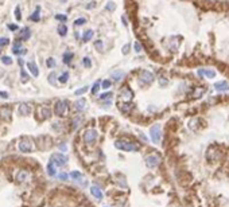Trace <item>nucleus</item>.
<instances>
[{
	"label": "nucleus",
	"mask_w": 229,
	"mask_h": 207,
	"mask_svg": "<svg viewBox=\"0 0 229 207\" xmlns=\"http://www.w3.org/2000/svg\"><path fill=\"white\" fill-rule=\"evenodd\" d=\"M115 147L119 149H123V151H127V152H135L139 149V145L136 142H129L124 139H120V140H116L115 141Z\"/></svg>",
	"instance_id": "nucleus-1"
},
{
	"label": "nucleus",
	"mask_w": 229,
	"mask_h": 207,
	"mask_svg": "<svg viewBox=\"0 0 229 207\" xmlns=\"http://www.w3.org/2000/svg\"><path fill=\"white\" fill-rule=\"evenodd\" d=\"M67 110H69V106H67L66 101H58L55 104V108H54V112L55 114H58L59 117H63L67 114Z\"/></svg>",
	"instance_id": "nucleus-2"
},
{
	"label": "nucleus",
	"mask_w": 229,
	"mask_h": 207,
	"mask_svg": "<svg viewBox=\"0 0 229 207\" xmlns=\"http://www.w3.org/2000/svg\"><path fill=\"white\" fill-rule=\"evenodd\" d=\"M34 142L30 140V139H23V140H20L19 142V149L22 152H25V153H30V152L34 151Z\"/></svg>",
	"instance_id": "nucleus-3"
},
{
	"label": "nucleus",
	"mask_w": 229,
	"mask_h": 207,
	"mask_svg": "<svg viewBox=\"0 0 229 207\" xmlns=\"http://www.w3.org/2000/svg\"><path fill=\"white\" fill-rule=\"evenodd\" d=\"M70 176L73 178V180L77 183V184H80V186H86V178L81 174L80 171H73V172H70Z\"/></svg>",
	"instance_id": "nucleus-4"
},
{
	"label": "nucleus",
	"mask_w": 229,
	"mask_h": 207,
	"mask_svg": "<svg viewBox=\"0 0 229 207\" xmlns=\"http://www.w3.org/2000/svg\"><path fill=\"white\" fill-rule=\"evenodd\" d=\"M159 161H160V157H159V155H148L146 157V164H147V167L148 168H154V167H156V165L159 164Z\"/></svg>",
	"instance_id": "nucleus-5"
},
{
	"label": "nucleus",
	"mask_w": 229,
	"mask_h": 207,
	"mask_svg": "<svg viewBox=\"0 0 229 207\" xmlns=\"http://www.w3.org/2000/svg\"><path fill=\"white\" fill-rule=\"evenodd\" d=\"M97 139V131L94 129H86L84 133V140L88 142V144H92V142L96 141Z\"/></svg>",
	"instance_id": "nucleus-6"
},
{
	"label": "nucleus",
	"mask_w": 229,
	"mask_h": 207,
	"mask_svg": "<svg viewBox=\"0 0 229 207\" xmlns=\"http://www.w3.org/2000/svg\"><path fill=\"white\" fill-rule=\"evenodd\" d=\"M134 97V93L128 86H123L120 89V98L123 101H131Z\"/></svg>",
	"instance_id": "nucleus-7"
},
{
	"label": "nucleus",
	"mask_w": 229,
	"mask_h": 207,
	"mask_svg": "<svg viewBox=\"0 0 229 207\" xmlns=\"http://www.w3.org/2000/svg\"><path fill=\"white\" fill-rule=\"evenodd\" d=\"M150 133H151V140L154 142H159L160 141V125H154L151 128V131H150Z\"/></svg>",
	"instance_id": "nucleus-8"
},
{
	"label": "nucleus",
	"mask_w": 229,
	"mask_h": 207,
	"mask_svg": "<svg viewBox=\"0 0 229 207\" xmlns=\"http://www.w3.org/2000/svg\"><path fill=\"white\" fill-rule=\"evenodd\" d=\"M53 163L55 165H65L67 163V157L63 156L62 153H55L53 155Z\"/></svg>",
	"instance_id": "nucleus-9"
},
{
	"label": "nucleus",
	"mask_w": 229,
	"mask_h": 207,
	"mask_svg": "<svg viewBox=\"0 0 229 207\" xmlns=\"http://www.w3.org/2000/svg\"><path fill=\"white\" fill-rule=\"evenodd\" d=\"M140 79H142L144 83H151L154 81V74L148 70H143L142 73H140Z\"/></svg>",
	"instance_id": "nucleus-10"
},
{
	"label": "nucleus",
	"mask_w": 229,
	"mask_h": 207,
	"mask_svg": "<svg viewBox=\"0 0 229 207\" xmlns=\"http://www.w3.org/2000/svg\"><path fill=\"white\" fill-rule=\"evenodd\" d=\"M11 114H12V110L10 109L8 106H3L2 109H0V117H2L3 120H10V118H11Z\"/></svg>",
	"instance_id": "nucleus-11"
},
{
	"label": "nucleus",
	"mask_w": 229,
	"mask_h": 207,
	"mask_svg": "<svg viewBox=\"0 0 229 207\" xmlns=\"http://www.w3.org/2000/svg\"><path fill=\"white\" fill-rule=\"evenodd\" d=\"M38 112H40L39 118H42V120H47V118H49V117L51 116V113H50V109H49V108L39 106V108H38Z\"/></svg>",
	"instance_id": "nucleus-12"
},
{
	"label": "nucleus",
	"mask_w": 229,
	"mask_h": 207,
	"mask_svg": "<svg viewBox=\"0 0 229 207\" xmlns=\"http://www.w3.org/2000/svg\"><path fill=\"white\" fill-rule=\"evenodd\" d=\"M90 194L93 195L96 199H98V201H101V199H102V191L97 187V186H92V187H90Z\"/></svg>",
	"instance_id": "nucleus-13"
},
{
	"label": "nucleus",
	"mask_w": 229,
	"mask_h": 207,
	"mask_svg": "<svg viewBox=\"0 0 229 207\" xmlns=\"http://www.w3.org/2000/svg\"><path fill=\"white\" fill-rule=\"evenodd\" d=\"M198 74L201 77H208V78H213L214 77V71L210 69H200L198 70Z\"/></svg>",
	"instance_id": "nucleus-14"
},
{
	"label": "nucleus",
	"mask_w": 229,
	"mask_h": 207,
	"mask_svg": "<svg viewBox=\"0 0 229 207\" xmlns=\"http://www.w3.org/2000/svg\"><path fill=\"white\" fill-rule=\"evenodd\" d=\"M119 108H120V110L123 112L124 114H127L131 112V109L134 108V105H132L131 102H123L121 105H119Z\"/></svg>",
	"instance_id": "nucleus-15"
},
{
	"label": "nucleus",
	"mask_w": 229,
	"mask_h": 207,
	"mask_svg": "<svg viewBox=\"0 0 229 207\" xmlns=\"http://www.w3.org/2000/svg\"><path fill=\"white\" fill-rule=\"evenodd\" d=\"M29 171H26V169H22V171L18 174V176H16V180H18L19 183H22V182H26L27 180V178H29Z\"/></svg>",
	"instance_id": "nucleus-16"
},
{
	"label": "nucleus",
	"mask_w": 229,
	"mask_h": 207,
	"mask_svg": "<svg viewBox=\"0 0 229 207\" xmlns=\"http://www.w3.org/2000/svg\"><path fill=\"white\" fill-rule=\"evenodd\" d=\"M27 67H29V70L31 71V74L34 77H38L39 76V70H38V66L35 65L34 62H29L27 63Z\"/></svg>",
	"instance_id": "nucleus-17"
},
{
	"label": "nucleus",
	"mask_w": 229,
	"mask_h": 207,
	"mask_svg": "<svg viewBox=\"0 0 229 207\" xmlns=\"http://www.w3.org/2000/svg\"><path fill=\"white\" fill-rule=\"evenodd\" d=\"M12 53L13 54H26V49H23V47L20 46V43L16 42V43H13V46H12Z\"/></svg>",
	"instance_id": "nucleus-18"
},
{
	"label": "nucleus",
	"mask_w": 229,
	"mask_h": 207,
	"mask_svg": "<svg viewBox=\"0 0 229 207\" xmlns=\"http://www.w3.org/2000/svg\"><path fill=\"white\" fill-rule=\"evenodd\" d=\"M82 120H84V118L81 116L74 117L73 121H71V129H77V128H80V125L82 124Z\"/></svg>",
	"instance_id": "nucleus-19"
},
{
	"label": "nucleus",
	"mask_w": 229,
	"mask_h": 207,
	"mask_svg": "<svg viewBox=\"0 0 229 207\" xmlns=\"http://www.w3.org/2000/svg\"><path fill=\"white\" fill-rule=\"evenodd\" d=\"M30 36H31V31H30L29 27H25V28L22 30V32H20V39L27 40V39H30Z\"/></svg>",
	"instance_id": "nucleus-20"
},
{
	"label": "nucleus",
	"mask_w": 229,
	"mask_h": 207,
	"mask_svg": "<svg viewBox=\"0 0 229 207\" xmlns=\"http://www.w3.org/2000/svg\"><path fill=\"white\" fill-rule=\"evenodd\" d=\"M30 113V108L27 104H22L19 106V114H23V116H27Z\"/></svg>",
	"instance_id": "nucleus-21"
},
{
	"label": "nucleus",
	"mask_w": 229,
	"mask_h": 207,
	"mask_svg": "<svg viewBox=\"0 0 229 207\" xmlns=\"http://www.w3.org/2000/svg\"><path fill=\"white\" fill-rule=\"evenodd\" d=\"M47 174H49L50 176H55V174H57V168L54 167L53 161H50L49 164H47Z\"/></svg>",
	"instance_id": "nucleus-22"
},
{
	"label": "nucleus",
	"mask_w": 229,
	"mask_h": 207,
	"mask_svg": "<svg viewBox=\"0 0 229 207\" xmlns=\"http://www.w3.org/2000/svg\"><path fill=\"white\" fill-rule=\"evenodd\" d=\"M74 106H76V110H78V112L84 110V109H85V100H84V98H81V100H78L77 102L74 104Z\"/></svg>",
	"instance_id": "nucleus-23"
},
{
	"label": "nucleus",
	"mask_w": 229,
	"mask_h": 207,
	"mask_svg": "<svg viewBox=\"0 0 229 207\" xmlns=\"http://www.w3.org/2000/svg\"><path fill=\"white\" fill-rule=\"evenodd\" d=\"M57 31H58V34H59L61 36H65L67 34V27L65 24H59V26H58V28H57Z\"/></svg>",
	"instance_id": "nucleus-24"
},
{
	"label": "nucleus",
	"mask_w": 229,
	"mask_h": 207,
	"mask_svg": "<svg viewBox=\"0 0 229 207\" xmlns=\"http://www.w3.org/2000/svg\"><path fill=\"white\" fill-rule=\"evenodd\" d=\"M214 87H216L217 90H228L229 89V85L225 83V82H218L214 85Z\"/></svg>",
	"instance_id": "nucleus-25"
},
{
	"label": "nucleus",
	"mask_w": 229,
	"mask_h": 207,
	"mask_svg": "<svg viewBox=\"0 0 229 207\" xmlns=\"http://www.w3.org/2000/svg\"><path fill=\"white\" fill-rule=\"evenodd\" d=\"M92 36H93V31H92V30H89V31H85L84 35H82V40H84V42H88V40L92 39Z\"/></svg>",
	"instance_id": "nucleus-26"
},
{
	"label": "nucleus",
	"mask_w": 229,
	"mask_h": 207,
	"mask_svg": "<svg viewBox=\"0 0 229 207\" xmlns=\"http://www.w3.org/2000/svg\"><path fill=\"white\" fill-rule=\"evenodd\" d=\"M113 79H116V81H120L123 77H124V73L123 71H115V73H112V76H111Z\"/></svg>",
	"instance_id": "nucleus-27"
},
{
	"label": "nucleus",
	"mask_w": 229,
	"mask_h": 207,
	"mask_svg": "<svg viewBox=\"0 0 229 207\" xmlns=\"http://www.w3.org/2000/svg\"><path fill=\"white\" fill-rule=\"evenodd\" d=\"M30 20H32V22H38V20H39V7L35 9V12L30 16Z\"/></svg>",
	"instance_id": "nucleus-28"
},
{
	"label": "nucleus",
	"mask_w": 229,
	"mask_h": 207,
	"mask_svg": "<svg viewBox=\"0 0 229 207\" xmlns=\"http://www.w3.org/2000/svg\"><path fill=\"white\" fill-rule=\"evenodd\" d=\"M105 9H107V11H115V9H116V4H115V3L113 2H108L107 3V7H105Z\"/></svg>",
	"instance_id": "nucleus-29"
},
{
	"label": "nucleus",
	"mask_w": 229,
	"mask_h": 207,
	"mask_svg": "<svg viewBox=\"0 0 229 207\" xmlns=\"http://www.w3.org/2000/svg\"><path fill=\"white\" fill-rule=\"evenodd\" d=\"M71 58H73V54L71 53H65L63 54V62L65 63H69L71 61Z\"/></svg>",
	"instance_id": "nucleus-30"
},
{
	"label": "nucleus",
	"mask_w": 229,
	"mask_h": 207,
	"mask_svg": "<svg viewBox=\"0 0 229 207\" xmlns=\"http://www.w3.org/2000/svg\"><path fill=\"white\" fill-rule=\"evenodd\" d=\"M69 79V73H67V71H65V73L62 74V76L59 77V82H62V83H65L66 82V81Z\"/></svg>",
	"instance_id": "nucleus-31"
},
{
	"label": "nucleus",
	"mask_w": 229,
	"mask_h": 207,
	"mask_svg": "<svg viewBox=\"0 0 229 207\" xmlns=\"http://www.w3.org/2000/svg\"><path fill=\"white\" fill-rule=\"evenodd\" d=\"M29 76H27V73L25 70H22V73H20V79H22V82H27L29 81Z\"/></svg>",
	"instance_id": "nucleus-32"
},
{
	"label": "nucleus",
	"mask_w": 229,
	"mask_h": 207,
	"mask_svg": "<svg viewBox=\"0 0 229 207\" xmlns=\"http://www.w3.org/2000/svg\"><path fill=\"white\" fill-rule=\"evenodd\" d=\"M86 90H88V86H84V87H81V89H77L74 91V94H76V96H81V94H84Z\"/></svg>",
	"instance_id": "nucleus-33"
},
{
	"label": "nucleus",
	"mask_w": 229,
	"mask_h": 207,
	"mask_svg": "<svg viewBox=\"0 0 229 207\" xmlns=\"http://www.w3.org/2000/svg\"><path fill=\"white\" fill-rule=\"evenodd\" d=\"M2 62L4 63V65H11V63H12V59L10 58V57H2Z\"/></svg>",
	"instance_id": "nucleus-34"
},
{
	"label": "nucleus",
	"mask_w": 229,
	"mask_h": 207,
	"mask_svg": "<svg viewBox=\"0 0 229 207\" xmlns=\"http://www.w3.org/2000/svg\"><path fill=\"white\" fill-rule=\"evenodd\" d=\"M10 43V39L8 38H0V47H4Z\"/></svg>",
	"instance_id": "nucleus-35"
},
{
	"label": "nucleus",
	"mask_w": 229,
	"mask_h": 207,
	"mask_svg": "<svg viewBox=\"0 0 229 207\" xmlns=\"http://www.w3.org/2000/svg\"><path fill=\"white\" fill-rule=\"evenodd\" d=\"M82 63H84L85 67H90V66H92V62H90V58H89V57H85Z\"/></svg>",
	"instance_id": "nucleus-36"
},
{
	"label": "nucleus",
	"mask_w": 229,
	"mask_h": 207,
	"mask_svg": "<svg viewBox=\"0 0 229 207\" xmlns=\"http://www.w3.org/2000/svg\"><path fill=\"white\" fill-rule=\"evenodd\" d=\"M55 19L57 20H61V22H65V20H67V16L66 15H62V13H58V15H55Z\"/></svg>",
	"instance_id": "nucleus-37"
},
{
	"label": "nucleus",
	"mask_w": 229,
	"mask_h": 207,
	"mask_svg": "<svg viewBox=\"0 0 229 207\" xmlns=\"http://www.w3.org/2000/svg\"><path fill=\"white\" fill-rule=\"evenodd\" d=\"M46 63H47V66H49V67H55V59H54V58H49Z\"/></svg>",
	"instance_id": "nucleus-38"
},
{
	"label": "nucleus",
	"mask_w": 229,
	"mask_h": 207,
	"mask_svg": "<svg viewBox=\"0 0 229 207\" xmlns=\"http://www.w3.org/2000/svg\"><path fill=\"white\" fill-rule=\"evenodd\" d=\"M111 86H112V82L109 79H105L104 82H102V87H104V89H109Z\"/></svg>",
	"instance_id": "nucleus-39"
},
{
	"label": "nucleus",
	"mask_w": 229,
	"mask_h": 207,
	"mask_svg": "<svg viewBox=\"0 0 229 207\" xmlns=\"http://www.w3.org/2000/svg\"><path fill=\"white\" fill-rule=\"evenodd\" d=\"M100 81H97V82H96L94 85H93V89H92V93L93 94H97V90H98V87H100Z\"/></svg>",
	"instance_id": "nucleus-40"
},
{
	"label": "nucleus",
	"mask_w": 229,
	"mask_h": 207,
	"mask_svg": "<svg viewBox=\"0 0 229 207\" xmlns=\"http://www.w3.org/2000/svg\"><path fill=\"white\" fill-rule=\"evenodd\" d=\"M55 78H57L55 73H51L50 76H49V82H50V83H54V81H55Z\"/></svg>",
	"instance_id": "nucleus-41"
},
{
	"label": "nucleus",
	"mask_w": 229,
	"mask_h": 207,
	"mask_svg": "<svg viewBox=\"0 0 229 207\" xmlns=\"http://www.w3.org/2000/svg\"><path fill=\"white\" fill-rule=\"evenodd\" d=\"M112 97V93L109 91V93H104V94H101L100 96V100H105V98H111Z\"/></svg>",
	"instance_id": "nucleus-42"
},
{
	"label": "nucleus",
	"mask_w": 229,
	"mask_h": 207,
	"mask_svg": "<svg viewBox=\"0 0 229 207\" xmlns=\"http://www.w3.org/2000/svg\"><path fill=\"white\" fill-rule=\"evenodd\" d=\"M134 46H135V51H136V53H140V51H142V45H140L139 42H136Z\"/></svg>",
	"instance_id": "nucleus-43"
},
{
	"label": "nucleus",
	"mask_w": 229,
	"mask_h": 207,
	"mask_svg": "<svg viewBox=\"0 0 229 207\" xmlns=\"http://www.w3.org/2000/svg\"><path fill=\"white\" fill-rule=\"evenodd\" d=\"M58 178H59L61 180H66V179L69 178V175H67V174H65V172H62V174H59V175H58Z\"/></svg>",
	"instance_id": "nucleus-44"
},
{
	"label": "nucleus",
	"mask_w": 229,
	"mask_h": 207,
	"mask_svg": "<svg viewBox=\"0 0 229 207\" xmlns=\"http://www.w3.org/2000/svg\"><path fill=\"white\" fill-rule=\"evenodd\" d=\"M94 47H96V49H98V50H102V42H101V40H97V42L94 43Z\"/></svg>",
	"instance_id": "nucleus-45"
},
{
	"label": "nucleus",
	"mask_w": 229,
	"mask_h": 207,
	"mask_svg": "<svg viewBox=\"0 0 229 207\" xmlns=\"http://www.w3.org/2000/svg\"><path fill=\"white\" fill-rule=\"evenodd\" d=\"M85 22H86L85 19H77L76 22H74V24H76V26H81V24H84Z\"/></svg>",
	"instance_id": "nucleus-46"
},
{
	"label": "nucleus",
	"mask_w": 229,
	"mask_h": 207,
	"mask_svg": "<svg viewBox=\"0 0 229 207\" xmlns=\"http://www.w3.org/2000/svg\"><path fill=\"white\" fill-rule=\"evenodd\" d=\"M15 15H16V19H22V16H20V8H19V7H16Z\"/></svg>",
	"instance_id": "nucleus-47"
},
{
	"label": "nucleus",
	"mask_w": 229,
	"mask_h": 207,
	"mask_svg": "<svg viewBox=\"0 0 229 207\" xmlns=\"http://www.w3.org/2000/svg\"><path fill=\"white\" fill-rule=\"evenodd\" d=\"M128 51H129V45H125L123 47V54H128Z\"/></svg>",
	"instance_id": "nucleus-48"
},
{
	"label": "nucleus",
	"mask_w": 229,
	"mask_h": 207,
	"mask_svg": "<svg viewBox=\"0 0 229 207\" xmlns=\"http://www.w3.org/2000/svg\"><path fill=\"white\" fill-rule=\"evenodd\" d=\"M8 28L11 30V31H15V30L18 28V24H8Z\"/></svg>",
	"instance_id": "nucleus-49"
},
{
	"label": "nucleus",
	"mask_w": 229,
	"mask_h": 207,
	"mask_svg": "<svg viewBox=\"0 0 229 207\" xmlns=\"http://www.w3.org/2000/svg\"><path fill=\"white\" fill-rule=\"evenodd\" d=\"M94 6H96V3L92 2V3H89V4H86V8L88 9H92V8H94Z\"/></svg>",
	"instance_id": "nucleus-50"
},
{
	"label": "nucleus",
	"mask_w": 229,
	"mask_h": 207,
	"mask_svg": "<svg viewBox=\"0 0 229 207\" xmlns=\"http://www.w3.org/2000/svg\"><path fill=\"white\" fill-rule=\"evenodd\" d=\"M0 97H3V98H7V97H8V94H7L6 91H0Z\"/></svg>",
	"instance_id": "nucleus-51"
},
{
	"label": "nucleus",
	"mask_w": 229,
	"mask_h": 207,
	"mask_svg": "<svg viewBox=\"0 0 229 207\" xmlns=\"http://www.w3.org/2000/svg\"><path fill=\"white\" fill-rule=\"evenodd\" d=\"M61 151H66V149H67V147H66V145H65V144H61Z\"/></svg>",
	"instance_id": "nucleus-52"
},
{
	"label": "nucleus",
	"mask_w": 229,
	"mask_h": 207,
	"mask_svg": "<svg viewBox=\"0 0 229 207\" xmlns=\"http://www.w3.org/2000/svg\"><path fill=\"white\" fill-rule=\"evenodd\" d=\"M160 85H167V81L163 79V78H160Z\"/></svg>",
	"instance_id": "nucleus-53"
},
{
	"label": "nucleus",
	"mask_w": 229,
	"mask_h": 207,
	"mask_svg": "<svg viewBox=\"0 0 229 207\" xmlns=\"http://www.w3.org/2000/svg\"><path fill=\"white\" fill-rule=\"evenodd\" d=\"M3 77H4V70L0 69V78H3Z\"/></svg>",
	"instance_id": "nucleus-54"
}]
</instances>
